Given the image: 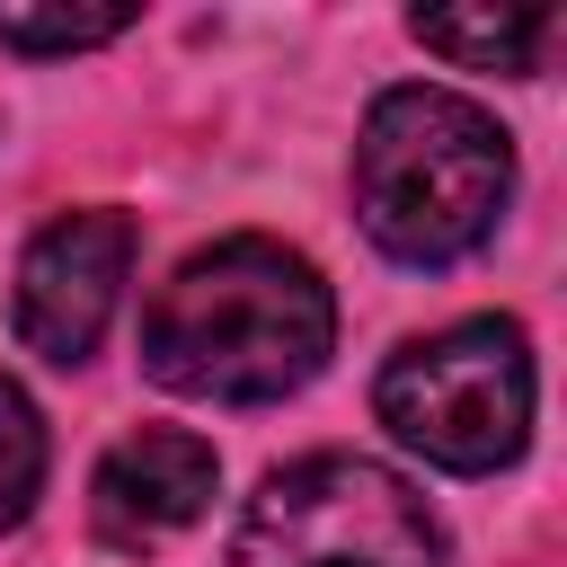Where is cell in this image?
<instances>
[{
  "label": "cell",
  "instance_id": "2",
  "mask_svg": "<svg viewBox=\"0 0 567 567\" xmlns=\"http://www.w3.org/2000/svg\"><path fill=\"white\" fill-rule=\"evenodd\" d=\"M514 195V142L487 106L452 89H381L354 133V213L363 239L399 266L470 257Z\"/></svg>",
  "mask_w": 567,
  "mask_h": 567
},
{
  "label": "cell",
  "instance_id": "4",
  "mask_svg": "<svg viewBox=\"0 0 567 567\" xmlns=\"http://www.w3.org/2000/svg\"><path fill=\"white\" fill-rule=\"evenodd\" d=\"M230 567H443V523L390 461L310 452L248 496Z\"/></svg>",
  "mask_w": 567,
  "mask_h": 567
},
{
  "label": "cell",
  "instance_id": "3",
  "mask_svg": "<svg viewBox=\"0 0 567 567\" xmlns=\"http://www.w3.org/2000/svg\"><path fill=\"white\" fill-rule=\"evenodd\" d=\"M372 408L434 470H505L532 434V337L514 319H452L381 363Z\"/></svg>",
  "mask_w": 567,
  "mask_h": 567
},
{
  "label": "cell",
  "instance_id": "1",
  "mask_svg": "<svg viewBox=\"0 0 567 567\" xmlns=\"http://www.w3.org/2000/svg\"><path fill=\"white\" fill-rule=\"evenodd\" d=\"M337 346L328 275L284 239H213L195 248L142 310V372L177 399L266 408L301 390Z\"/></svg>",
  "mask_w": 567,
  "mask_h": 567
},
{
  "label": "cell",
  "instance_id": "9",
  "mask_svg": "<svg viewBox=\"0 0 567 567\" xmlns=\"http://www.w3.org/2000/svg\"><path fill=\"white\" fill-rule=\"evenodd\" d=\"M35 487H44V416L18 381H0V532L27 523Z\"/></svg>",
  "mask_w": 567,
  "mask_h": 567
},
{
  "label": "cell",
  "instance_id": "5",
  "mask_svg": "<svg viewBox=\"0 0 567 567\" xmlns=\"http://www.w3.org/2000/svg\"><path fill=\"white\" fill-rule=\"evenodd\" d=\"M124 275H133V221L124 213H62V221H44L35 239H27V257H18V337H27V354H44V363H89L97 354V337H106V319H115V301H124Z\"/></svg>",
  "mask_w": 567,
  "mask_h": 567
},
{
  "label": "cell",
  "instance_id": "6",
  "mask_svg": "<svg viewBox=\"0 0 567 567\" xmlns=\"http://www.w3.org/2000/svg\"><path fill=\"white\" fill-rule=\"evenodd\" d=\"M221 487V461L204 434H177V425H151V434H124L106 461H97V487H89V514H97V540L115 549H151L168 532H186Z\"/></svg>",
  "mask_w": 567,
  "mask_h": 567
},
{
  "label": "cell",
  "instance_id": "7",
  "mask_svg": "<svg viewBox=\"0 0 567 567\" xmlns=\"http://www.w3.org/2000/svg\"><path fill=\"white\" fill-rule=\"evenodd\" d=\"M425 53L461 62V71H540V44H549V9H416L408 18Z\"/></svg>",
  "mask_w": 567,
  "mask_h": 567
},
{
  "label": "cell",
  "instance_id": "8",
  "mask_svg": "<svg viewBox=\"0 0 567 567\" xmlns=\"http://www.w3.org/2000/svg\"><path fill=\"white\" fill-rule=\"evenodd\" d=\"M124 27H133L124 0H0V53H80Z\"/></svg>",
  "mask_w": 567,
  "mask_h": 567
}]
</instances>
